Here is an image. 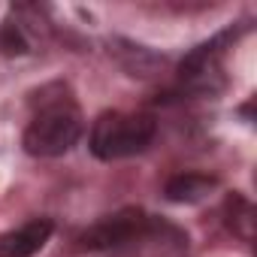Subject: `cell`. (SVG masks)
<instances>
[{
	"label": "cell",
	"instance_id": "1",
	"mask_svg": "<svg viewBox=\"0 0 257 257\" xmlns=\"http://www.w3.org/2000/svg\"><path fill=\"white\" fill-rule=\"evenodd\" d=\"M82 137V112L76 100L58 88V94L43 91L37 109L25 127V149L34 158H61Z\"/></svg>",
	"mask_w": 257,
	"mask_h": 257
},
{
	"label": "cell",
	"instance_id": "2",
	"mask_svg": "<svg viewBox=\"0 0 257 257\" xmlns=\"http://www.w3.org/2000/svg\"><path fill=\"white\" fill-rule=\"evenodd\" d=\"M158 121L146 112H103L91 127V152L100 161H121L152 146Z\"/></svg>",
	"mask_w": 257,
	"mask_h": 257
},
{
	"label": "cell",
	"instance_id": "3",
	"mask_svg": "<svg viewBox=\"0 0 257 257\" xmlns=\"http://www.w3.org/2000/svg\"><path fill=\"white\" fill-rule=\"evenodd\" d=\"M164 224L152 215H146L143 209H121L115 215L100 218L97 224H91L82 236H79V248L85 251H109V248H127L152 239L155 233H161Z\"/></svg>",
	"mask_w": 257,
	"mask_h": 257
},
{
	"label": "cell",
	"instance_id": "4",
	"mask_svg": "<svg viewBox=\"0 0 257 257\" xmlns=\"http://www.w3.org/2000/svg\"><path fill=\"white\" fill-rule=\"evenodd\" d=\"M52 221L49 218H34L25 221L22 227L10 230V233H0V257H31L37 254L49 236H52Z\"/></svg>",
	"mask_w": 257,
	"mask_h": 257
},
{
	"label": "cell",
	"instance_id": "5",
	"mask_svg": "<svg viewBox=\"0 0 257 257\" xmlns=\"http://www.w3.org/2000/svg\"><path fill=\"white\" fill-rule=\"evenodd\" d=\"M215 179L203 176V173H182L176 179L167 182V200L173 203H200L215 191Z\"/></svg>",
	"mask_w": 257,
	"mask_h": 257
}]
</instances>
